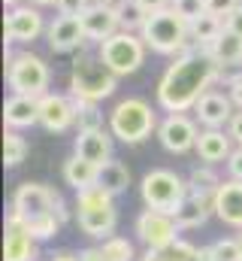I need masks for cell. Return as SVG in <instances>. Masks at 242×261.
I'll list each match as a JSON object with an SVG mask.
<instances>
[{
  "instance_id": "7bdbcfd3",
  "label": "cell",
  "mask_w": 242,
  "mask_h": 261,
  "mask_svg": "<svg viewBox=\"0 0 242 261\" xmlns=\"http://www.w3.org/2000/svg\"><path fill=\"white\" fill-rule=\"evenodd\" d=\"M148 12H158V9H167V6H173V0H139Z\"/></svg>"
},
{
  "instance_id": "f6af8a7d",
  "label": "cell",
  "mask_w": 242,
  "mask_h": 261,
  "mask_svg": "<svg viewBox=\"0 0 242 261\" xmlns=\"http://www.w3.org/2000/svg\"><path fill=\"white\" fill-rule=\"evenodd\" d=\"M200 261H218L215 252H212V246H203V249H200Z\"/></svg>"
},
{
  "instance_id": "7a4b0ae2",
  "label": "cell",
  "mask_w": 242,
  "mask_h": 261,
  "mask_svg": "<svg viewBox=\"0 0 242 261\" xmlns=\"http://www.w3.org/2000/svg\"><path fill=\"white\" fill-rule=\"evenodd\" d=\"M139 37L145 40V46L158 55H182V52H191L197 49L191 43V21L182 18L173 6L167 9H158V12H148Z\"/></svg>"
},
{
  "instance_id": "cb8c5ba5",
  "label": "cell",
  "mask_w": 242,
  "mask_h": 261,
  "mask_svg": "<svg viewBox=\"0 0 242 261\" xmlns=\"http://www.w3.org/2000/svg\"><path fill=\"white\" fill-rule=\"evenodd\" d=\"M206 49H209V55H212L221 67L224 64H242V37L233 34L230 28H224Z\"/></svg>"
},
{
  "instance_id": "ba28073f",
  "label": "cell",
  "mask_w": 242,
  "mask_h": 261,
  "mask_svg": "<svg viewBox=\"0 0 242 261\" xmlns=\"http://www.w3.org/2000/svg\"><path fill=\"white\" fill-rule=\"evenodd\" d=\"M139 195H142V200H145V206H152V210L176 213L179 203L185 200V195H188V182L182 179L176 170L158 167V170H148V173L142 176Z\"/></svg>"
},
{
  "instance_id": "603a6c76",
  "label": "cell",
  "mask_w": 242,
  "mask_h": 261,
  "mask_svg": "<svg viewBox=\"0 0 242 261\" xmlns=\"http://www.w3.org/2000/svg\"><path fill=\"white\" fill-rule=\"evenodd\" d=\"M97 173H100V167L94 161L76 155V152H73V158L64 161V182L70 189H76V192H85V189L97 186Z\"/></svg>"
},
{
  "instance_id": "c3c4849f",
  "label": "cell",
  "mask_w": 242,
  "mask_h": 261,
  "mask_svg": "<svg viewBox=\"0 0 242 261\" xmlns=\"http://www.w3.org/2000/svg\"><path fill=\"white\" fill-rule=\"evenodd\" d=\"M103 3H112V6H115V3H121V0H103Z\"/></svg>"
},
{
  "instance_id": "7dc6e473",
  "label": "cell",
  "mask_w": 242,
  "mask_h": 261,
  "mask_svg": "<svg viewBox=\"0 0 242 261\" xmlns=\"http://www.w3.org/2000/svg\"><path fill=\"white\" fill-rule=\"evenodd\" d=\"M3 3H6V6H18L21 0H3Z\"/></svg>"
},
{
  "instance_id": "f35d334b",
  "label": "cell",
  "mask_w": 242,
  "mask_h": 261,
  "mask_svg": "<svg viewBox=\"0 0 242 261\" xmlns=\"http://www.w3.org/2000/svg\"><path fill=\"white\" fill-rule=\"evenodd\" d=\"M227 134L233 137L236 146H242V110L239 113H233V119H230V125H227Z\"/></svg>"
},
{
  "instance_id": "e575fe53",
  "label": "cell",
  "mask_w": 242,
  "mask_h": 261,
  "mask_svg": "<svg viewBox=\"0 0 242 261\" xmlns=\"http://www.w3.org/2000/svg\"><path fill=\"white\" fill-rule=\"evenodd\" d=\"M173 9L179 12L182 18L194 21V18H200L206 12V0H173Z\"/></svg>"
},
{
  "instance_id": "9a60e30c",
  "label": "cell",
  "mask_w": 242,
  "mask_h": 261,
  "mask_svg": "<svg viewBox=\"0 0 242 261\" xmlns=\"http://www.w3.org/2000/svg\"><path fill=\"white\" fill-rule=\"evenodd\" d=\"M40 125L49 130V134H64L67 128H73V125H76L73 97L46 91V94L40 97Z\"/></svg>"
},
{
  "instance_id": "30bf717a",
  "label": "cell",
  "mask_w": 242,
  "mask_h": 261,
  "mask_svg": "<svg viewBox=\"0 0 242 261\" xmlns=\"http://www.w3.org/2000/svg\"><path fill=\"white\" fill-rule=\"evenodd\" d=\"M179 222L173 213H161V210H145L136 219V237L142 240L145 249H167L170 243L179 240Z\"/></svg>"
},
{
  "instance_id": "836d02e7",
  "label": "cell",
  "mask_w": 242,
  "mask_h": 261,
  "mask_svg": "<svg viewBox=\"0 0 242 261\" xmlns=\"http://www.w3.org/2000/svg\"><path fill=\"white\" fill-rule=\"evenodd\" d=\"M212 252L218 261H242L239 240H218V243H212Z\"/></svg>"
},
{
  "instance_id": "b9f144b4",
  "label": "cell",
  "mask_w": 242,
  "mask_h": 261,
  "mask_svg": "<svg viewBox=\"0 0 242 261\" xmlns=\"http://www.w3.org/2000/svg\"><path fill=\"white\" fill-rule=\"evenodd\" d=\"M227 88H230V97H233V103L242 110V76H236V79H233Z\"/></svg>"
},
{
  "instance_id": "ffe728a7",
  "label": "cell",
  "mask_w": 242,
  "mask_h": 261,
  "mask_svg": "<svg viewBox=\"0 0 242 261\" xmlns=\"http://www.w3.org/2000/svg\"><path fill=\"white\" fill-rule=\"evenodd\" d=\"M112 140H115L112 130H106V128L79 130V137H76V155H82V158H88V161H94L100 167V164L112 161Z\"/></svg>"
},
{
  "instance_id": "2e32d148",
  "label": "cell",
  "mask_w": 242,
  "mask_h": 261,
  "mask_svg": "<svg viewBox=\"0 0 242 261\" xmlns=\"http://www.w3.org/2000/svg\"><path fill=\"white\" fill-rule=\"evenodd\" d=\"M233 97L230 94H221V91H206L200 100H197V107H194V116H197V122L203 125V128H224V125H230V119H233Z\"/></svg>"
},
{
  "instance_id": "ab89813d",
  "label": "cell",
  "mask_w": 242,
  "mask_h": 261,
  "mask_svg": "<svg viewBox=\"0 0 242 261\" xmlns=\"http://www.w3.org/2000/svg\"><path fill=\"white\" fill-rule=\"evenodd\" d=\"M224 28H230L233 34H239V37H242V6H236V9L224 18Z\"/></svg>"
},
{
  "instance_id": "d590c367",
  "label": "cell",
  "mask_w": 242,
  "mask_h": 261,
  "mask_svg": "<svg viewBox=\"0 0 242 261\" xmlns=\"http://www.w3.org/2000/svg\"><path fill=\"white\" fill-rule=\"evenodd\" d=\"M236 6H242V0H206V12H212L218 18H227Z\"/></svg>"
},
{
  "instance_id": "1f68e13d",
  "label": "cell",
  "mask_w": 242,
  "mask_h": 261,
  "mask_svg": "<svg viewBox=\"0 0 242 261\" xmlns=\"http://www.w3.org/2000/svg\"><path fill=\"white\" fill-rule=\"evenodd\" d=\"M100 249H103V255L106 261H133L136 258V252H133V243L130 240H124V237H106L103 243H100Z\"/></svg>"
},
{
  "instance_id": "4dcf8cb0",
  "label": "cell",
  "mask_w": 242,
  "mask_h": 261,
  "mask_svg": "<svg viewBox=\"0 0 242 261\" xmlns=\"http://www.w3.org/2000/svg\"><path fill=\"white\" fill-rule=\"evenodd\" d=\"M73 107H76V125L79 130H97L103 128V113L94 100H82V97H73Z\"/></svg>"
},
{
  "instance_id": "8992f818",
  "label": "cell",
  "mask_w": 242,
  "mask_h": 261,
  "mask_svg": "<svg viewBox=\"0 0 242 261\" xmlns=\"http://www.w3.org/2000/svg\"><path fill=\"white\" fill-rule=\"evenodd\" d=\"M6 82H9L12 94L43 97L49 91L52 70L34 52H12V49H6Z\"/></svg>"
},
{
  "instance_id": "7402d4cb",
  "label": "cell",
  "mask_w": 242,
  "mask_h": 261,
  "mask_svg": "<svg viewBox=\"0 0 242 261\" xmlns=\"http://www.w3.org/2000/svg\"><path fill=\"white\" fill-rule=\"evenodd\" d=\"M215 213V197H203V195H194L188 192L185 200L179 203V210L173 213L179 228H200L209 222V216Z\"/></svg>"
},
{
  "instance_id": "7c38bea8",
  "label": "cell",
  "mask_w": 242,
  "mask_h": 261,
  "mask_svg": "<svg viewBox=\"0 0 242 261\" xmlns=\"http://www.w3.org/2000/svg\"><path fill=\"white\" fill-rule=\"evenodd\" d=\"M197 137H200L197 122L188 119L185 113H170V116L158 125V140H161V146H164L167 152H173V155H185V152L197 149Z\"/></svg>"
},
{
  "instance_id": "5b68a950",
  "label": "cell",
  "mask_w": 242,
  "mask_h": 261,
  "mask_svg": "<svg viewBox=\"0 0 242 261\" xmlns=\"http://www.w3.org/2000/svg\"><path fill=\"white\" fill-rule=\"evenodd\" d=\"M109 130L112 137L127 143V146H139L152 137V130H158V116L152 110L148 100L142 97H124L115 103V110L109 113Z\"/></svg>"
},
{
  "instance_id": "4fadbf2b",
  "label": "cell",
  "mask_w": 242,
  "mask_h": 261,
  "mask_svg": "<svg viewBox=\"0 0 242 261\" xmlns=\"http://www.w3.org/2000/svg\"><path fill=\"white\" fill-rule=\"evenodd\" d=\"M37 237L31 234L27 222L9 210L6 216V237H3V261H34L37 258Z\"/></svg>"
},
{
  "instance_id": "bcb514c9",
  "label": "cell",
  "mask_w": 242,
  "mask_h": 261,
  "mask_svg": "<svg viewBox=\"0 0 242 261\" xmlns=\"http://www.w3.org/2000/svg\"><path fill=\"white\" fill-rule=\"evenodd\" d=\"M34 6H58L60 0H31Z\"/></svg>"
},
{
  "instance_id": "ee69618b",
  "label": "cell",
  "mask_w": 242,
  "mask_h": 261,
  "mask_svg": "<svg viewBox=\"0 0 242 261\" xmlns=\"http://www.w3.org/2000/svg\"><path fill=\"white\" fill-rule=\"evenodd\" d=\"M49 261H79L76 252H55V255H49Z\"/></svg>"
},
{
  "instance_id": "484cf974",
  "label": "cell",
  "mask_w": 242,
  "mask_h": 261,
  "mask_svg": "<svg viewBox=\"0 0 242 261\" xmlns=\"http://www.w3.org/2000/svg\"><path fill=\"white\" fill-rule=\"evenodd\" d=\"M221 31H224V18H218V15H212V12H203L200 18L191 21V43H194L197 49H206Z\"/></svg>"
},
{
  "instance_id": "6da1fadb",
  "label": "cell",
  "mask_w": 242,
  "mask_h": 261,
  "mask_svg": "<svg viewBox=\"0 0 242 261\" xmlns=\"http://www.w3.org/2000/svg\"><path fill=\"white\" fill-rule=\"evenodd\" d=\"M221 64L209 55V49H191L173 58L158 82V107L167 113H188L197 100L218 82Z\"/></svg>"
},
{
  "instance_id": "3957f363",
  "label": "cell",
  "mask_w": 242,
  "mask_h": 261,
  "mask_svg": "<svg viewBox=\"0 0 242 261\" xmlns=\"http://www.w3.org/2000/svg\"><path fill=\"white\" fill-rule=\"evenodd\" d=\"M115 88H118V76L103 64V58L97 52H88L82 46L73 61V70H70V94L100 103L109 94H115Z\"/></svg>"
},
{
  "instance_id": "8fae6325",
  "label": "cell",
  "mask_w": 242,
  "mask_h": 261,
  "mask_svg": "<svg viewBox=\"0 0 242 261\" xmlns=\"http://www.w3.org/2000/svg\"><path fill=\"white\" fill-rule=\"evenodd\" d=\"M12 213L27 225L43 216H55V189L43 182H21L12 195Z\"/></svg>"
},
{
  "instance_id": "e0dca14e",
  "label": "cell",
  "mask_w": 242,
  "mask_h": 261,
  "mask_svg": "<svg viewBox=\"0 0 242 261\" xmlns=\"http://www.w3.org/2000/svg\"><path fill=\"white\" fill-rule=\"evenodd\" d=\"M82 28H85V37L88 43H103L109 40L112 34L121 31V18H118V6L112 3H103V6H94V9H85L82 12Z\"/></svg>"
},
{
  "instance_id": "74e56055",
  "label": "cell",
  "mask_w": 242,
  "mask_h": 261,
  "mask_svg": "<svg viewBox=\"0 0 242 261\" xmlns=\"http://www.w3.org/2000/svg\"><path fill=\"white\" fill-rule=\"evenodd\" d=\"M58 12L60 15H82L85 12V0H60Z\"/></svg>"
},
{
  "instance_id": "277c9868",
  "label": "cell",
  "mask_w": 242,
  "mask_h": 261,
  "mask_svg": "<svg viewBox=\"0 0 242 261\" xmlns=\"http://www.w3.org/2000/svg\"><path fill=\"white\" fill-rule=\"evenodd\" d=\"M76 222L79 231L91 240H106L115 234L118 225V210L115 197L103 192L100 186H91L85 192H76Z\"/></svg>"
},
{
  "instance_id": "83f0119b",
  "label": "cell",
  "mask_w": 242,
  "mask_h": 261,
  "mask_svg": "<svg viewBox=\"0 0 242 261\" xmlns=\"http://www.w3.org/2000/svg\"><path fill=\"white\" fill-rule=\"evenodd\" d=\"M139 261H200V249L188 240H176L167 249H145Z\"/></svg>"
},
{
  "instance_id": "d4e9b609",
  "label": "cell",
  "mask_w": 242,
  "mask_h": 261,
  "mask_svg": "<svg viewBox=\"0 0 242 261\" xmlns=\"http://www.w3.org/2000/svg\"><path fill=\"white\" fill-rule=\"evenodd\" d=\"M97 186L103 189V192H109L112 197H118L127 192V186H130V170H127V164H121V161H106V164H100V173H97Z\"/></svg>"
},
{
  "instance_id": "8d00e7d4",
  "label": "cell",
  "mask_w": 242,
  "mask_h": 261,
  "mask_svg": "<svg viewBox=\"0 0 242 261\" xmlns=\"http://www.w3.org/2000/svg\"><path fill=\"white\" fill-rule=\"evenodd\" d=\"M227 173H230V179H242V146H236V149L230 152V158H227Z\"/></svg>"
},
{
  "instance_id": "f1b7e54d",
  "label": "cell",
  "mask_w": 242,
  "mask_h": 261,
  "mask_svg": "<svg viewBox=\"0 0 242 261\" xmlns=\"http://www.w3.org/2000/svg\"><path fill=\"white\" fill-rule=\"evenodd\" d=\"M27 152H31V146H27V140H24L21 134H15L12 128L3 134V164H6L9 170L18 167V164L27 158Z\"/></svg>"
},
{
  "instance_id": "f546056e",
  "label": "cell",
  "mask_w": 242,
  "mask_h": 261,
  "mask_svg": "<svg viewBox=\"0 0 242 261\" xmlns=\"http://www.w3.org/2000/svg\"><path fill=\"white\" fill-rule=\"evenodd\" d=\"M118 6V18H121V31H142L145 18H148V9L139 3V0H121Z\"/></svg>"
},
{
  "instance_id": "d6986e66",
  "label": "cell",
  "mask_w": 242,
  "mask_h": 261,
  "mask_svg": "<svg viewBox=\"0 0 242 261\" xmlns=\"http://www.w3.org/2000/svg\"><path fill=\"white\" fill-rule=\"evenodd\" d=\"M3 122L12 130L40 125V97H34V94H12L6 100V107H3Z\"/></svg>"
},
{
  "instance_id": "681fc988",
  "label": "cell",
  "mask_w": 242,
  "mask_h": 261,
  "mask_svg": "<svg viewBox=\"0 0 242 261\" xmlns=\"http://www.w3.org/2000/svg\"><path fill=\"white\" fill-rule=\"evenodd\" d=\"M236 240H239V246H242V231H239V237H236Z\"/></svg>"
},
{
  "instance_id": "60d3db41",
  "label": "cell",
  "mask_w": 242,
  "mask_h": 261,
  "mask_svg": "<svg viewBox=\"0 0 242 261\" xmlns=\"http://www.w3.org/2000/svg\"><path fill=\"white\" fill-rule=\"evenodd\" d=\"M79 261H106V255H103L100 246H88V249L79 252Z\"/></svg>"
},
{
  "instance_id": "52a82bcc",
  "label": "cell",
  "mask_w": 242,
  "mask_h": 261,
  "mask_svg": "<svg viewBox=\"0 0 242 261\" xmlns=\"http://www.w3.org/2000/svg\"><path fill=\"white\" fill-rule=\"evenodd\" d=\"M145 40L136 31H118L109 40H103L97 46V55L103 58V64L109 67L115 76H130L136 73L145 61Z\"/></svg>"
},
{
  "instance_id": "4316f807",
  "label": "cell",
  "mask_w": 242,
  "mask_h": 261,
  "mask_svg": "<svg viewBox=\"0 0 242 261\" xmlns=\"http://www.w3.org/2000/svg\"><path fill=\"white\" fill-rule=\"evenodd\" d=\"M221 176L215 173V164H203V167H194L191 176H188V192L203 197H215V192L221 189Z\"/></svg>"
},
{
  "instance_id": "5bb4252c",
  "label": "cell",
  "mask_w": 242,
  "mask_h": 261,
  "mask_svg": "<svg viewBox=\"0 0 242 261\" xmlns=\"http://www.w3.org/2000/svg\"><path fill=\"white\" fill-rule=\"evenodd\" d=\"M46 43L52 52L67 55V52H76L88 43L85 37V28H82V15H58L49 28H46Z\"/></svg>"
},
{
  "instance_id": "9c48e42d",
  "label": "cell",
  "mask_w": 242,
  "mask_h": 261,
  "mask_svg": "<svg viewBox=\"0 0 242 261\" xmlns=\"http://www.w3.org/2000/svg\"><path fill=\"white\" fill-rule=\"evenodd\" d=\"M46 21H43V15H40V9L37 6H24V3H18V6H9V12H6V18H3V40H6V49L9 46H27V43H34V40H40L43 34H46Z\"/></svg>"
},
{
  "instance_id": "44dd1931",
  "label": "cell",
  "mask_w": 242,
  "mask_h": 261,
  "mask_svg": "<svg viewBox=\"0 0 242 261\" xmlns=\"http://www.w3.org/2000/svg\"><path fill=\"white\" fill-rule=\"evenodd\" d=\"M233 152V137L224 134V128H203L197 137V155L203 164H221Z\"/></svg>"
},
{
  "instance_id": "d6a6232c",
  "label": "cell",
  "mask_w": 242,
  "mask_h": 261,
  "mask_svg": "<svg viewBox=\"0 0 242 261\" xmlns=\"http://www.w3.org/2000/svg\"><path fill=\"white\" fill-rule=\"evenodd\" d=\"M60 222L58 216H43V219H37V222H31L27 228H31V234L37 237V240H52L55 234L60 231Z\"/></svg>"
},
{
  "instance_id": "ac0fdd59",
  "label": "cell",
  "mask_w": 242,
  "mask_h": 261,
  "mask_svg": "<svg viewBox=\"0 0 242 261\" xmlns=\"http://www.w3.org/2000/svg\"><path fill=\"white\" fill-rule=\"evenodd\" d=\"M215 216L242 231V179H224L221 189L215 192Z\"/></svg>"
}]
</instances>
